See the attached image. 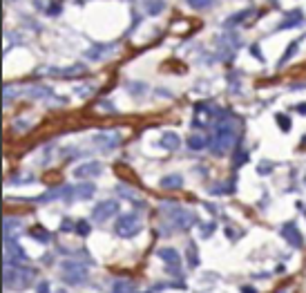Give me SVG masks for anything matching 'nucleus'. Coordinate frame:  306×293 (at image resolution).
I'll use <instances>...</instances> for the list:
<instances>
[{
	"mask_svg": "<svg viewBox=\"0 0 306 293\" xmlns=\"http://www.w3.org/2000/svg\"><path fill=\"white\" fill-rule=\"evenodd\" d=\"M255 9H244L242 14H235V16H230L228 20H226V27H232V25H239L242 20H246L248 16H253Z\"/></svg>",
	"mask_w": 306,
	"mask_h": 293,
	"instance_id": "2eb2a0df",
	"label": "nucleus"
},
{
	"mask_svg": "<svg viewBox=\"0 0 306 293\" xmlns=\"http://www.w3.org/2000/svg\"><path fill=\"white\" fill-rule=\"evenodd\" d=\"M237 141V132L232 125L224 123L214 130V139H213V154H224L228 153Z\"/></svg>",
	"mask_w": 306,
	"mask_h": 293,
	"instance_id": "7ed1b4c3",
	"label": "nucleus"
},
{
	"mask_svg": "<svg viewBox=\"0 0 306 293\" xmlns=\"http://www.w3.org/2000/svg\"><path fill=\"white\" fill-rule=\"evenodd\" d=\"M94 143H96V146H101V150H103V153H112V150H116V148H119V143H121V135H119V132H105V135H96V137H94Z\"/></svg>",
	"mask_w": 306,
	"mask_h": 293,
	"instance_id": "0eeeda50",
	"label": "nucleus"
},
{
	"mask_svg": "<svg viewBox=\"0 0 306 293\" xmlns=\"http://www.w3.org/2000/svg\"><path fill=\"white\" fill-rule=\"evenodd\" d=\"M119 201L114 200H107V201H98L96 206L92 208V219H96V222H105V219H110V217H114L116 213H119Z\"/></svg>",
	"mask_w": 306,
	"mask_h": 293,
	"instance_id": "423d86ee",
	"label": "nucleus"
},
{
	"mask_svg": "<svg viewBox=\"0 0 306 293\" xmlns=\"http://www.w3.org/2000/svg\"><path fill=\"white\" fill-rule=\"evenodd\" d=\"M94 193H96V188L92 186V184H78V186L74 188V200H92Z\"/></svg>",
	"mask_w": 306,
	"mask_h": 293,
	"instance_id": "9b49d317",
	"label": "nucleus"
},
{
	"mask_svg": "<svg viewBox=\"0 0 306 293\" xmlns=\"http://www.w3.org/2000/svg\"><path fill=\"white\" fill-rule=\"evenodd\" d=\"M181 186H184L181 175H168L161 179V188H166V190H179Z\"/></svg>",
	"mask_w": 306,
	"mask_h": 293,
	"instance_id": "ddd939ff",
	"label": "nucleus"
},
{
	"mask_svg": "<svg viewBox=\"0 0 306 293\" xmlns=\"http://www.w3.org/2000/svg\"><path fill=\"white\" fill-rule=\"evenodd\" d=\"M29 235H31L36 242H43V244H49V242H52L49 231L43 229V226H34V229H29Z\"/></svg>",
	"mask_w": 306,
	"mask_h": 293,
	"instance_id": "4468645a",
	"label": "nucleus"
},
{
	"mask_svg": "<svg viewBox=\"0 0 306 293\" xmlns=\"http://www.w3.org/2000/svg\"><path fill=\"white\" fill-rule=\"evenodd\" d=\"M297 47H300V41H293L289 47H286V52H284L282 61H279V67H282V65H286V63H289V61H291V56H293V54L297 52Z\"/></svg>",
	"mask_w": 306,
	"mask_h": 293,
	"instance_id": "6ab92c4d",
	"label": "nucleus"
},
{
	"mask_svg": "<svg viewBox=\"0 0 306 293\" xmlns=\"http://www.w3.org/2000/svg\"><path fill=\"white\" fill-rule=\"evenodd\" d=\"M2 229H5V237H14V231L20 229V222L14 219V217H7L5 224H2Z\"/></svg>",
	"mask_w": 306,
	"mask_h": 293,
	"instance_id": "f3484780",
	"label": "nucleus"
},
{
	"mask_svg": "<svg viewBox=\"0 0 306 293\" xmlns=\"http://www.w3.org/2000/svg\"><path fill=\"white\" fill-rule=\"evenodd\" d=\"M242 293H257V291H255L253 287H244V289H242Z\"/></svg>",
	"mask_w": 306,
	"mask_h": 293,
	"instance_id": "473e14b6",
	"label": "nucleus"
},
{
	"mask_svg": "<svg viewBox=\"0 0 306 293\" xmlns=\"http://www.w3.org/2000/svg\"><path fill=\"white\" fill-rule=\"evenodd\" d=\"M260 172H261V175H266V172H271V164H268V161H264V164L260 166Z\"/></svg>",
	"mask_w": 306,
	"mask_h": 293,
	"instance_id": "c85d7f7f",
	"label": "nucleus"
},
{
	"mask_svg": "<svg viewBox=\"0 0 306 293\" xmlns=\"http://www.w3.org/2000/svg\"><path fill=\"white\" fill-rule=\"evenodd\" d=\"M295 110H300V114H306V103H300V106L295 108Z\"/></svg>",
	"mask_w": 306,
	"mask_h": 293,
	"instance_id": "2f4dec72",
	"label": "nucleus"
},
{
	"mask_svg": "<svg viewBox=\"0 0 306 293\" xmlns=\"http://www.w3.org/2000/svg\"><path fill=\"white\" fill-rule=\"evenodd\" d=\"M188 146H190L192 150H203V148H206V141H203L201 137H190V139H188Z\"/></svg>",
	"mask_w": 306,
	"mask_h": 293,
	"instance_id": "4be33fe9",
	"label": "nucleus"
},
{
	"mask_svg": "<svg viewBox=\"0 0 306 293\" xmlns=\"http://www.w3.org/2000/svg\"><path fill=\"white\" fill-rule=\"evenodd\" d=\"M246 159H248V153H246V150H242V153H237V154H235V166L239 168L242 164H246Z\"/></svg>",
	"mask_w": 306,
	"mask_h": 293,
	"instance_id": "bb28decb",
	"label": "nucleus"
},
{
	"mask_svg": "<svg viewBox=\"0 0 306 293\" xmlns=\"http://www.w3.org/2000/svg\"><path fill=\"white\" fill-rule=\"evenodd\" d=\"M161 211H166L168 213V219L177 226V229H181V231H188V229H192L197 224V215L192 211H185L184 206H179V204H174L172 200H168V201H161Z\"/></svg>",
	"mask_w": 306,
	"mask_h": 293,
	"instance_id": "f03ea898",
	"label": "nucleus"
},
{
	"mask_svg": "<svg viewBox=\"0 0 306 293\" xmlns=\"http://www.w3.org/2000/svg\"><path fill=\"white\" fill-rule=\"evenodd\" d=\"M277 123H279V128L284 130V132H286V130H291V121H289V117H284V114H277Z\"/></svg>",
	"mask_w": 306,
	"mask_h": 293,
	"instance_id": "393cba45",
	"label": "nucleus"
},
{
	"mask_svg": "<svg viewBox=\"0 0 306 293\" xmlns=\"http://www.w3.org/2000/svg\"><path fill=\"white\" fill-rule=\"evenodd\" d=\"M63 280L67 282V284H85L87 282V271L85 266H81L78 262H65L63 264Z\"/></svg>",
	"mask_w": 306,
	"mask_h": 293,
	"instance_id": "39448f33",
	"label": "nucleus"
},
{
	"mask_svg": "<svg viewBox=\"0 0 306 293\" xmlns=\"http://www.w3.org/2000/svg\"><path fill=\"white\" fill-rule=\"evenodd\" d=\"M156 255L168 264V269H179V266H181V255L174 251V248H159Z\"/></svg>",
	"mask_w": 306,
	"mask_h": 293,
	"instance_id": "9d476101",
	"label": "nucleus"
},
{
	"mask_svg": "<svg viewBox=\"0 0 306 293\" xmlns=\"http://www.w3.org/2000/svg\"><path fill=\"white\" fill-rule=\"evenodd\" d=\"M101 172H103V166L98 161H87V164H81L74 168L76 179H90V177H98Z\"/></svg>",
	"mask_w": 306,
	"mask_h": 293,
	"instance_id": "1a4fd4ad",
	"label": "nucleus"
},
{
	"mask_svg": "<svg viewBox=\"0 0 306 293\" xmlns=\"http://www.w3.org/2000/svg\"><path fill=\"white\" fill-rule=\"evenodd\" d=\"M76 233L81 235V237H85V235H90V224H87L85 219H78V224H76Z\"/></svg>",
	"mask_w": 306,
	"mask_h": 293,
	"instance_id": "5701e85b",
	"label": "nucleus"
},
{
	"mask_svg": "<svg viewBox=\"0 0 306 293\" xmlns=\"http://www.w3.org/2000/svg\"><path fill=\"white\" fill-rule=\"evenodd\" d=\"M199 229H201V235L203 237H210L214 231V224H199Z\"/></svg>",
	"mask_w": 306,
	"mask_h": 293,
	"instance_id": "a878e982",
	"label": "nucleus"
},
{
	"mask_svg": "<svg viewBox=\"0 0 306 293\" xmlns=\"http://www.w3.org/2000/svg\"><path fill=\"white\" fill-rule=\"evenodd\" d=\"M159 12H163V2H159V0L148 2V14H159Z\"/></svg>",
	"mask_w": 306,
	"mask_h": 293,
	"instance_id": "b1692460",
	"label": "nucleus"
},
{
	"mask_svg": "<svg viewBox=\"0 0 306 293\" xmlns=\"http://www.w3.org/2000/svg\"><path fill=\"white\" fill-rule=\"evenodd\" d=\"M70 229H72V222L70 219H65V222L61 224V231H70Z\"/></svg>",
	"mask_w": 306,
	"mask_h": 293,
	"instance_id": "7c9ffc66",
	"label": "nucleus"
},
{
	"mask_svg": "<svg viewBox=\"0 0 306 293\" xmlns=\"http://www.w3.org/2000/svg\"><path fill=\"white\" fill-rule=\"evenodd\" d=\"M38 293H49V284H47V282H41V284H38Z\"/></svg>",
	"mask_w": 306,
	"mask_h": 293,
	"instance_id": "c756f323",
	"label": "nucleus"
},
{
	"mask_svg": "<svg viewBox=\"0 0 306 293\" xmlns=\"http://www.w3.org/2000/svg\"><path fill=\"white\" fill-rule=\"evenodd\" d=\"M141 229H143V224H141L139 215H134V213H125V215H121L114 224V233L119 235V237H123V240L134 237L137 233H141Z\"/></svg>",
	"mask_w": 306,
	"mask_h": 293,
	"instance_id": "20e7f679",
	"label": "nucleus"
},
{
	"mask_svg": "<svg viewBox=\"0 0 306 293\" xmlns=\"http://www.w3.org/2000/svg\"><path fill=\"white\" fill-rule=\"evenodd\" d=\"M179 146H181L179 135H174V132H163L161 135V148L163 150H177Z\"/></svg>",
	"mask_w": 306,
	"mask_h": 293,
	"instance_id": "f8f14e48",
	"label": "nucleus"
},
{
	"mask_svg": "<svg viewBox=\"0 0 306 293\" xmlns=\"http://www.w3.org/2000/svg\"><path fill=\"white\" fill-rule=\"evenodd\" d=\"M188 262H190V266H197L199 264V258H197V248L192 242H188Z\"/></svg>",
	"mask_w": 306,
	"mask_h": 293,
	"instance_id": "412c9836",
	"label": "nucleus"
},
{
	"mask_svg": "<svg viewBox=\"0 0 306 293\" xmlns=\"http://www.w3.org/2000/svg\"><path fill=\"white\" fill-rule=\"evenodd\" d=\"M282 237L289 242L293 248H302V247H304V237H302V233L297 231V226H295L293 222H286L282 226Z\"/></svg>",
	"mask_w": 306,
	"mask_h": 293,
	"instance_id": "6e6552de",
	"label": "nucleus"
},
{
	"mask_svg": "<svg viewBox=\"0 0 306 293\" xmlns=\"http://www.w3.org/2000/svg\"><path fill=\"white\" fill-rule=\"evenodd\" d=\"M192 9H213L217 5V0H185Z\"/></svg>",
	"mask_w": 306,
	"mask_h": 293,
	"instance_id": "a211bd4d",
	"label": "nucleus"
},
{
	"mask_svg": "<svg viewBox=\"0 0 306 293\" xmlns=\"http://www.w3.org/2000/svg\"><path fill=\"white\" fill-rule=\"evenodd\" d=\"M27 92L31 94V96H36V99H47V96L52 94V90H49V88H41V85H34V88H27Z\"/></svg>",
	"mask_w": 306,
	"mask_h": 293,
	"instance_id": "aec40b11",
	"label": "nucleus"
},
{
	"mask_svg": "<svg viewBox=\"0 0 306 293\" xmlns=\"http://www.w3.org/2000/svg\"><path fill=\"white\" fill-rule=\"evenodd\" d=\"M34 280H36V271L34 269H25V266H5L2 284H5V289H9V291L27 289Z\"/></svg>",
	"mask_w": 306,
	"mask_h": 293,
	"instance_id": "f257e3e1",
	"label": "nucleus"
},
{
	"mask_svg": "<svg viewBox=\"0 0 306 293\" xmlns=\"http://www.w3.org/2000/svg\"><path fill=\"white\" fill-rule=\"evenodd\" d=\"M250 52H253V56H255V59L264 63V56H261V49H260V47H257V45H253V47H250Z\"/></svg>",
	"mask_w": 306,
	"mask_h": 293,
	"instance_id": "cd10ccee",
	"label": "nucleus"
},
{
	"mask_svg": "<svg viewBox=\"0 0 306 293\" xmlns=\"http://www.w3.org/2000/svg\"><path fill=\"white\" fill-rule=\"evenodd\" d=\"M132 282L127 280H116L114 284H112V293H132Z\"/></svg>",
	"mask_w": 306,
	"mask_h": 293,
	"instance_id": "dca6fc26",
	"label": "nucleus"
}]
</instances>
